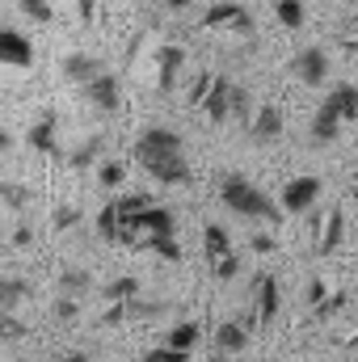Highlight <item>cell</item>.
<instances>
[{"label": "cell", "mask_w": 358, "mask_h": 362, "mask_svg": "<svg viewBox=\"0 0 358 362\" xmlns=\"http://www.w3.org/2000/svg\"><path fill=\"white\" fill-rule=\"evenodd\" d=\"M274 13H278V21H282L287 30H299V25H304V0H278Z\"/></svg>", "instance_id": "20"}, {"label": "cell", "mask_w": 358, "mask_h": 362, "mask_svg": "<svg viewBox=\"0 0 358 362\" xmlns=\"http://www.w3.org/2000/svg\"><path fill=\"white\" fill-rule=\"evenodd\" d=\"M122 177H127V165H118V160H105V165L97 169V181H101V185H122Z\"/></svg>", "instance_id": "23"}, {"label": "cell", "mask_w": 358, "mask_h": 362, "mask_svg": "<svg viewBox=\"0 0 358 362\" xmlns=\"http://www.w3.org/2000/svg\"><path fill=\"white\" fill-rule=\"evenodd\" d=\"M85 97H89L93 110L114 114V110L122 105V85H118V76H114V72H101V76H93L89 85H85Z\"/></svg>", "instance_id": "10"}, {"label": "cell", "mask_w": 358, "mask_h": 362, "mask_svg": "<svg viewBox=\"0 0 358 362\" xmlns=\"http://www.w3.org/2000/svg\"><path fill=\"white\" fill-rule=\"evenodd\" d=\"M30 144H34V148H47V152L55 148V118H51V114L30 127Z\"/></svg>", "instance_id": "21"}, {"label": "cell", "mask_w": 358, "mask_h": 362, "mask_svg": "<svg viewBox=\"0 0 358 362\" xmlns=\"http://www.w3.org/2000/svg\"><path fill=\"white\" fill-rule=\"evenodd\" d=\"M68 223H76V211L59 206V211H55V228H68Z\"/></svg>", "instance_id": "29"}, {"label": "cell", "mask_w": 358, "mask_h": 362, "mask_svg": "<svg viewBox=\"0 0 358 362\" xmlns=\"http://www.w3.org/2000/svg\"><path fill=\"white\" fill-rule=\"evenodd\" d=\"M194 105H202L211 122H249V110H253L249 89L236 85V81H228L224 72H202L198 76Z\"/></svg>", "instance_id": "2"}, {"label": "cell", "mask_w": 358, "mask_h": 362, "mask_svg": "<svg viewBox=\"0 0 358 362\" xmlns=\"http://www.w3.org/2000/svg\"><path fill=\"white\" fill-rule=\"evenodd\" d=\"M0 194H4L13 206H21V202H25V189H17V185H0Z\"/></svg>", "instance_id": "28"}, {"label": "cell", "mask_w": 358, "mask_h": 362, "mask_svg": "<svg viewBox=\"0 0 358 362\" xmlns=\"http://www.w3.org/2000/svg\"><path fill=\"white\" fill-rule=\"evenodd\" d=\"M30 329L17 320V316H0V341H17V337H25Z\"/></svg>", "instance_id": "24"}, {"label": "cell", "mask_w": 358, "mask_h": 362, "mask_svg": "<svg viewBox=\"0 0 358 362\" xmlns=\"http://www.w3.org/2000/svg\"><path fill=\"white\" fill-rule=\"evenodd\" d=\"M342 236H346V215L342 211H329L325 223H321V236H316V253H337Z\"/></svg>", "instance_id": "15"}, {"label": "cell", "mask_w": 358, "mask_h": 362, "mask_svg": "<svg viewBox=\"0 0 358 362\" xmlns=\"http://www.w3.org/2000/svg\"><path fill=\"white\" fill-rule=\"evenodd\" d=\"M202 30H215V34H236V38H253L258 34V21L249 8H241L236 0H219L207 8L202 17Z\"/></svg>", "instance_id": "6"}, {"label": "cell", "mask_w": 358, "mask_h": 362, "mask_svg": "<svg viewBox=\"0 0 358 362\" xmlns=\"http://www.w3.org/2000/svg\"><path fill=\"white\" fill-rule=\"evenodd\" d=\"M0 64L4 68H30L34 64V42L21 30H0Z\"/></svg>", "instance_id": "11"}, {"label": "cell", "mask_w": 358, "mask_h": 362, "mask_svg": "<svg viewBox=\"0 0 358 362\" xmlns=\"http://www.w3.org/2000/svg\"><path fill=\"white\" fill-rule=\"evenodd\" d=\"M81 13H85V17H93V13H97V0H81Z\"/></svg>", "instance_id": "34"}, {"label": "cell", "mask_w": 358, "mask_h": 362, "mask_svg": "<svg viewBox=\"0 0 358 362\" xmlns=\"http://www.w3.org/2000/svg\"><path fill=\"white\" fill-rule=\"evenodd\" d=\"M282 135V110L278 105H262L258 114H249V139L253 144H274Z\"/></svg>", "instance_id": "12"}, {"label": "cell", "mask_w": 358, "mask_h": 362, "mask_svg": "<svg viewBox=\"0 0 358 362\" xmlns=\"http://www.w3.org/2000/svg\"><path fill=\"white\" fill-rule=\"evenodd\" d=\"M291 68H295V76H299L308 89H321V85L329 81V55H325L321 47H308V51H299V55L291 59Z\"/></svg>", "instance_id": "9"}, {"label": "cell", "mask_w": 358, "mask_h": 362, "mask_svg": "<svg viewBox=\"0 0 358 362\" xmlns=\"http://www.w3.org/2000/svg\"><path fill=\"white\" fill-rule=\"evenodd\" d=\"M278 278L274 274H258V282H253V325L258 329H266L274 325V316H278Z\"/></svg>", "instance_id": "8"}, {"label": "cell", "mask_w": 358, "mask_h": 362, "mask_svg": "<svg viewBox=\"0 0 358 362\" xmlns=\"http://www.w3.org/2000/svg\"><path fill=\"white\" fill-rule=\"evenodd\" d=\"M101 72H105L101 59H93V55H85V51H72V55L64 59V76H68L72 85H81V89L89 85L93 76H101Z\"/></svg>", "instance_id": "13"}, {"label": "cell", "mask_w": 358, "mask_h": 362, "mask_svg": "<svg viewBox=\"0 0 358 362\" xmlns=\"http://www.w3.org/2000/svg\"><path fill=\"white\" fill-rule=\"evenodd\" d=\"M215 346H219L224 354H241V350L249 346V325H241V320H224V325L215 329Z\"/></svg>", "instance_id": "16"}, {"label": "cell", "mask_w": 358, "mask_h": 362, "mask_svg": "<svg viewBox=\"0 0 358 362\" xmlns=\"http://www.w3.org/2000/svg\"><path fill=\"white\" fill-rule=\"evenodd\" d=\"M30 295H34V286L25 278H0V316H13Z\"/></svg>", "instance_id": "14"}, {"label": "cell", "mask_w": 358, "mask_h": 362, "mask_svg": "<svg viewBox=\"0 0 358 362\" xmlns=\"http://www.w3.org/2000/svg\"><path fill=\"white\" fill-rule=\"evenodd\" d=\"M21 8H25L30 17H38V21H47V17H51V8H47V0H21Z\"/></svg>", "instance_id": "27"}, {"label": "cell", "mask_w": 358, "mask_h": 362, "mask_svg": "<svg viewBox=\"0 0 358 362\" xmlns=\"http://www.w3.org/2000/svg\"><path fill=\"white\" fill-rule=\"evenodd\" d=\"M219 198H224V206L232 215L253 219V223H278V215H282L278 202L270 198L258 181L245 177V173H228V177L219 181Z\"/></svg>", "instance_id": "3"}, {"label": "cell", "mask_w": 358, "mask_h": 362, "mask_svg": "<svg viewBox=\"0 0 358 362\" xmlns=\"http://www.w3.org/2000/svg\"><path fill=\"white\" fill-rule=\"evenodd\" d=\"M85 286H89V274L85 270H64V278H59V291H64L68 299H76Z\"/></svg>", "instance_id": "22"}, {"label": "cell", "mask_w": 358, "mask_h": 362, "mask_svg": "<svg viewBox=\"0 0 358 362\" xmlns=\"http://www.w3.org/2000/svg\"><path fill=\"white\" fill-rule=\"evenodd\" d=\"M354 118H358V85H337V89H329V97L316 105L308 131H312L316 144H333L342 135V127L354 122Z\"/></svg>", "instance_id": "4"}, {"label": "cell", "mask_w": 358, "mask_h": 362, "mask_svg": "<svg viewBox=\"0 0 358 362\" xmlns=\"http://www.w3.org/2000/svg\"><path fill=\"white\" fill-rule=\"evenodd\" d=\"M139 362H190V354H181V350H169V346H156V350H148Z\"/></svg>", "instance_id": "25"}, {"label": "cell", "mask_w": 358, "mask_h": 362, "mask_svg": "<svg viewBox=\"0 0 358 362\" xmlns=\"http://www.w3.org/2000/svg\"><path fill=\"white\" fill-rule=\"evenodd\" d=\"M202 249H207V266H211V274H215L219 282H228V278L241 274V257H236L232 236H228L224 223H207V228H202Z\"/></svg>", "instance_id": "5"}, {"label": "cell", "mask_w": 358, "mask_h": 362, "mask_svg": "<svg viewBox=\"0 0 358 362\" xmlns=\"http://www.w3.org/2000/svg\"><path fill=\"white\" fill-rule=\"evenodd\" d=\"M135 160L139 169L161 185H185L190 160H185V139L173 127H144L135 139Z\"/></svg>", "instance_id": "1"}, {"label": "cell", "mask_w": 358, "mask_h": 362, "mask_svg": "<svg viewBox=\"0 0 358 362\" xmlns=\"http://www.w3.org/2000/svg\"><path fill=\"white\" fill-rule=\"evenodd\" d=\"M181 59H185L181 47H165L161 51V76H156L161 89H173V81H178V72H181Z\"/></svg>", "instance_id": "18"}, {"label": "cell", "mask_w": 358, "mask_h": 362, "mask_svg": "<svg viewBox=\"0 0 358 362\" xmlns=\"http://www.w3.org/2000/svg\"><path fill=\"white\" fill-rule=\"evenodd\" d=\"M198 337H202V329H198L194 320H181V325H173V329L165 333V341H161V346H169V350H181V354H190V350L198 346Z\"/></svg>", "instance_id": "17"}, {"label": "cell", "mask_w": 358, "mask_h": 362, "mask_svg": "<svg viewBox=\"0 0 358 362\" xmlns=\"http://www.w3.org/2000/svg\"><path fill=\"white\" fill-rule=\"evenodd\" d=\"M253 249H258V253H270V249H274V240H270V236H253Z\"/></svg>", "instance_id": "30"}, {"label": "cell", "mask_w": 358, "mask_h": 362, "mask_svg": "<svg viewBox=\"0 0 358 362\" xmlns=\"http://www.w3.org/2000/svg\"><path fill=\"white\" fill-rule=\"evenodd\" d=\"M55 362H93L89 354H64V358H55Z\"/></svg>", "instance_id": "33"}, {"label": "cell", "mask_w": 358, "mask_h": 362, "mask_svg": "<svg viewBox=\"0 0 358 362\" xmlns=\"http://www.w3.org/2000/svg\"><path fill=\"white\" fill-rule=\"evenodd\" d=\"M316 198H321V177L304 173V177H291L287 185H282L278 211H287V215H308V211L316 206Z\"/></svg>", "instance_id": "7"}, {"label": "cell", "mask_w": 358, "mask_h": 362, "mask_svg": "<svg viewBox=\"0 0 358 362\" xmlns=\"http://www.w3.org/2000/svg\"><path fill=\"white\" fill-rule=\"evenodd\" d=\"M161 4H165V8H190L194 0H161Z\"/></svg>", "instance_id": "32"}, {"label": "cell", "mask_w": 358, "mask_h": 362, "mask_svg": "<svg viewBox=\"0 0 358 362\" xmlns=\"http://www.w3.org/2000/svg\"><path fill=\"white\" fill-rule=\"evenodd\" d=\"M76 312H81V308H76V299H68V295L55 303V316H59V320H76Z\"/></svg>", "instance_id": "26"}, {"label": "cell", "mask_w": 358, "mask_h": 362, "mask_svg": "<svg viewBox=\"0 0 358 362\" xmlns=\"http://www.w3.org/2000/svg\"><path fill=\"white\" fill-rule=\"evenodd\" d=\"M105 299H110V303L139 299V278H114V282H105Z\"/></svg>", "instance_id": "19"}, {"label": "cell", "mask_w": 358, "mask_h": 362, "mask_svg": "<svg viewBox=\"0 0 358 362\" xmlns=\"http://www.w3.org/2000/svg\"><path fill=\"white\" fill-rule=\"evenodd\" d=\"M8 148H13V135H8V131H0V156H4Z\"/></svg>", "instance_id": "31"}]
</instances>
